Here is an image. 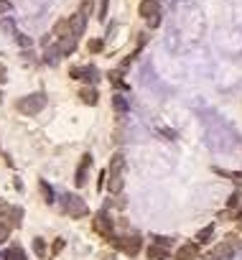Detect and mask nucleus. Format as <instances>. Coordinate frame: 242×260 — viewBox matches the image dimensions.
Instances as JSON below:
<instances>
[{
	"label": "nucleus",
	"instance_id": "1",
	"mask_svg": "<svg viewBox=\"0 0 242 260\" xmlns=\"http://www.w3.org/2000/svg\"><path fill=\"white\" fill-rule=\"evenodd\" d=\"M59 204H61V212L67 214V217H74V220L90 214V207H87V202L79 199V197H74V194H61Z\"/></svg>",
	"mask_w": 242,
	"mask_h": 260
},
{
	"label": "nucleus",
	"instance_id": "2",
	"mask_svg": "<svg viewBox=\"0 0 242 260\" xmlns=\"http://www.w3.org/2000/svg\"><path fill=\"white\" fill-rule=\"evenodd\" d=\"M15 107H18L20 115H38L43 107H46V95H43V92L26 95V97H20V100L15 102Z\"/></svg>",
	"mask_w": 242,
	"mask_h": 260
},
{
	"label": "nucleus",
	"instance_id": "3",
	"mask_svg": "<svg viewBox=\"0 0 242 260\" xmlns=\"http://www.w3.org/2000/svg\"><path fill=\"white\" fill-rule=\"evenodd\" d=\"M115 248H120L125 255H130V258H135L138 253H140V248H143V237L140 235H125V237H115V240H110Z\"/></svg>",
	"mask_w": 242,
	"mask_h": 260
},
{
	"label": "nucleus",
	"instance_id": "4",
	"mask_svg": "<svg viewBox=\"0 0 242 260\" xmlns=\"http://www.w3.org/2000/svg\"><path fill=\"white\" fill-rule=\"evenodd\" d=\"M95 232H100V237H105V240H115V225H113V220L107 217V212H100L97 217H95Z\"/></svg>",
	"mask_w": 242,
	"mask_h": 260
},
{
	"label": "nucleus",
	"instance_id": "5",
	"mask_svg": "<svg viewBox=\"0 0 242 260\" xmlns=\"http://www.w3.org/2000/svg\"><path fill=\"white\" fill-rule=\"evenodd\" d=\"M90 168H92V153H84L82 161H79V166H77V176H74V181H77L79 189L87 184V173H90Z\"/></svg>",
	"mask_w": 242,
	"mask_h": 260
},
{
	"label": "nucleus",
	"instance_id": "6",
	"mask_svg": "<svg viewBox=\"0 0 242 260\" xmlns=\"http://www.w3.org/2000/svg\"><path fill=\"white\" fill-rule=\"evenodd\" d=\"M176 260H199V245L196 243H184L176 250Z\"/></svg>",
	"mask_w": 242,
	"mask_h": 260
},
{
	"label": "nucleus",
	"instance_id": "7",
	"mask_svg": "<svg viewBox=\"0 0 242 260\" xmlns=\"http://www.w3.org/2000/svg\"><path fill=\"white\" fill-rule=\"evenodd\" d=\"M140 15L148 20V18H153V15H158L161 13V3L158 0H140Z\"/></svg>",
	"mask_w": 242,
	"mask_h": 260
},
{
	"label": "nucleus",
	"instance_id": "8",
	"mask_svg": "<svg viewBox=\"0 0 242 260\" xmlns=\"http://www.w3.org/2000/svg\"><path fill=\"white\" fill-rule=\"evenodd\" d=\"M69 28H72V36H77V38H79V36L87 31V18H84L79 10H77V13L69 18Z\"/></svg>",
	"mask_w": 242,
	"mask_h": 260
},
{
	"label": "nucleus",
	"instance_id": "9",
	"mask_svg": "<svg viewBox=\"0 0 242 260\" xmlns=\"http://www.w3.org/2000/svg\"><path fill=\"white\" fill-rule=\"evenodd\" d=\"M79 100H82L84 105L95 107V105L100 102V95H97V90H95V87H82V90H79Z\"/></svg>",
	"mask_w": 242,
	"mask_h": 260
},
{
	"label": "nucleus",
	"instance_id": "10",
	"mask_svg": "<svg viewBox=\"0 0 242 260\" xmlns=\"http://www.w3.org/2000/svg\"><path fill=\"white\" fill-rule=\"evenodd\" d=\"M82 79L90 84V87H95L100 82V69L92 67V64H87V67H82Z\"/></svg>",
	"mask_w": 242,
	"mask_h": 260
},
{
	"label": "nucleus",
	"instance_id": "11",
	"mask_svg": "<svg viewBox=\"0 0 242 260\" xmlns=\"http://www.w3.org/2000/svg\"><path fill=\"white\" fill-rule=\"evenodd\" d=\"M54 36L61 41V38H67V36H72V28H69V20H56V26H54Z\"/></svg>",
	"mask_w": 242,
	"mask_h": 260
},
{
	"label": "nucleus",
	"instance_id": "12",
	"mask_svg": "<svg viewBox=\"0 0 242 260\" xmlns=\"http://www.w3.org/2000/svg\"><path fill=\"white\" fill-rule=\"evenodd\" d=\"M3 260H26V253L20 245H10L5 253H3Z\"/></svg>",
	"mask_w": 242,
	"mask_h": 260
},
{
	"label": "nucleus",
	"instance_id": "13",
	"mask_svg": "<svg viewBox=\"0 0 242 260\" xmlns=\"http://www.w3.org/2000/svg\"><path fill=\"white\" fill-rule=\"evenodd\" d=\"M61 56H64V54H61L59 46H49V49H46V56H43V59H46L49 67H56V64L61 61Z\"/></svg>",
	"mask_w": 242,
	"mask_h": 260
},
{
	"label": "nucleus",
	"instance_id": "14",
	"mask_svg": "<svg viewBox=\"0 0 242 260\" xmlns=\"http://www.w3.org/2000/svg\"><path fill=\"white\" fill-rule=\"evenodd\" d=\"M77 36H67V38H61L59 41V49H61V54H74V49H77Z\"/></svg>",
	"mask_w": 242,
	"mask_h": 260
},
{
	"label": "nucleus",
	"instance_id": "15",
	"mask_svg": "<svg viewBox=\"0 0 242 260\" xmlns=\"http://www.w3.org/2000/svg\"><path fill=\"white\" fill-rule=\"evenodd\" d=\"M214 258H219V260H230L232 255H235V250L227 245V243H219L217 248H214V253H212Z\"/></svg>",
	"mask_w": 242,
	"mask_h": 260
},
{
	"label": "nucleus",
	"instance_id": "16",
	"mask_svg": "<svg viewBox=\"0 0 242 260\" xmlns=\"http://www.w3.org/2000/svg\"><path fill=\"white\" fill-rule=\"evenodd\" d=\"M212 235H214V225H207L204 230H199V232H196V245H207L209 240H212Z\"/></svg>",
	"mask_w": 242,
	"mask_h": 260
},
{
	"label": "nucleus",
	"instance_id": "17",
	"mask_svg": "<svg viewBox=\"0 0 242 260\" xmlns=\"http://www.w3.org/2000/svg\"><path fill=\"white\" fill-rule=\"evenodd\" d=\"M148 258L150 260H168V250L161 248V245H150L148 248Z\"/></svg>",
	"mask_w": 242,
	"mask_h": 260
},
{
	"label": "nucleus",
	"instance_id": "18",
	"mask_svg": "<svg viewBox=\"0 0 242 260\" xmlns=\"http://www.w3.org/2000/svg\"><path fill=\"white\" fill-rule=\"evenodd\" d=\"M113 107H115L118 115H125V113L130 110V105H127V100H125L122 95H115V97H113Z\"/></svg>",
	"mask_w": 242,
	"mask_h": 260
},
{
	"label": "nucleus",
	"instance_id": "19",
	"mask_svg": "<svg viewBox=\"0 0 242 260\" xmlns=\"http://www.w3.org/2000/svg\"><path fill=\"white\" fill-rule=\"evenodd\" d=\"M38 189H41V194H43V202L46 204H54V189L43 181V179H38Z\"/></svg>",
	"mask_w": 242,
	"mask_h": 260
},
{
	"label": "nucleus",
	"instance_id": "20",
	"mask_svg": "<svg viewBox=\"0 0 242 260\" xmlns=\"http://www.w3.org/2000/svg\"><path fill=\"white\" fill-rule=\"evenodd\" d=\"M107 189H110V194H113V197H118V194L122 191V176H110Z\"/></svg>",
	"mask_w": 242,
	"mask_h": 260
},
{
	"label": "nucleus",
	"instance_id": "21",
	"mask_svg": "<svg viewBox=\"0 0 242 260\" xmlns=\"http://www.w3.org/2000/svg\"><path fill=\"white\" fill-rule=\"evenodd\" d=\"M122 166H125V158H122L120 153H118V156H113V163H110V173H113V176H120Z\"/></svg>",
	"mask_w": 242,
	"mask_h": 260
},
{
	"label": "nucleus",
	"instance_id": "22",
	"mask_svg": "<svg viewBox=\"0 0 242 260\" xmlns=\"http://www.w3.org/2000/svg\"><path fill=\"white\" fill-rule=\"evenodd\" d=\"M222 243H227V245H230V248H232L235 253H237V250L242 248V240H240L237 235H232V232H230V235H225V240H222Z\"/></svg>",
	"mask_w": 242,
	"mask_h": 260
},
{
	"label": "nucleus",
	"instance_id": "23",
	"mask_svg": "<svg viewBox=\"0 0 242 260\" xmlns=\"http://www.w3.org/2000/svg\"><path fill=\"white\" fill-rule=\"evenodd\" d=\"M33 253H36L38 258L46 255V243H43V237H33Z\"/></svg>",
	"mask_w": 242,
	"mask_h": 260
},
{
	"label": "nucleus",
	"instance_id": "24",
	"mask_svg": "<svg viewBox=\"0 0 242 260\" xmlns=\"http://www.w3.org/2000/svg\"><path fill=\"white\" fill-rule=\"evenodd\" d=\"M87 49H90V54H100L105 49V41L102 38H92L90 43H87Z\"/></svg>",
	"mask_w": 242,
	"mask_h": 260
},
{
	"label": "nucleus",
	"instance_id": "25",
	"mask_svg": "<svg viewBox=\"0 0 242 260\" xmlns=\"http://www.w3.org/2000/svg\"><path fill=\"white\" fill-rule=\"evenodd\" d=\"M92 10H95V5L90 3V0H84V3L79 5V13H82L84 18H90V15H92Z\"/></svg>",
	"mask_w": 242,
	"mask_h": 260
},
{
	"label": "nucleus",
	"instance_id": "26",
	"mask_svg": "<svg viewBox=\"0 0 242 260\" xmlns=\"http://www.w3.org/2000/svg\"><path fill=\"white\" fill-rule=\"evenodd\" d=\"M0 28H3L5 33H13L15 31V23H13L10 18H3V20H0Z\"/></svg>",
	"mask_w": 242,
	"mask_h": 260
},
{
	"label": "nucleus",
	"instance_id": "27",
	"mask_svg": "<svg viewBox=\"0 0 242 260\" xmlns=\"http://www.w3.org/2000/svg\"><path fill=\"white\" fill-rule=\"evenodd\" d=\"M107 204H113V207H118V209H122V207H125V204H127V199H125V197H122V194H118V197H115V199H113V202H107Z\"/></svg>",
	"mask_w": 242,
	"mask_h": 260
},
{
	"label": "nucleus",
	"instance_id": "28",
	"mask_svg": "<svg viewBox=\"0 0 242 260\" xmlns=\"http://www.w3.org/2000/svg\"><path fill=\"white\" fill-rule=\"evenodd\" d=\"M8 232H10V227H8L3 220H0V243H5V240H8Z\"/></svg>",
	"mask_w": 242,
	"mask_h": 260
},
{
	"label": "nucleus",
	"instance_id": "29",
	"mask_svg": "<svg viewBox=\"0 0 242 260\" xmlns=\"http://www.w3.org/2000/svg\"><path fill=\"white\" fill-rule=\"evenodd\" d=\"M15 38H18V43H20V46H23V49H28L31 43H33V38H28V36H23V33H18Z\"/></svg>",
	"mask_w": 242,
	"mask_h": 260
},
{
	"label": "nucleus",
	"instance_id": "30",
	"mask_svg": "<svg viewBox=\"0 0 242 260\" xmlns=\"http://www.w3.org/2000/svg\"><path fill=\"white\" fill-rule=\"evenodd\" d=\"M145 23H148V28H158V26H161V13H158V15H153V18H148Z\"/></svg>",
	"mask_w": 242,
	"mask_h": 260
},
{
	"label": "nucleus",
	"instance_id": "31",
	"mask_svg": "<svg viewBox=\"0 0 242 260\" xmlns=\"http://www.w3.org/2000/svg\"><path fill=\"white\" fill-rule=\"evenodd\" d=\"M13 10V5L8 3V0H0V15H5V13H10Z\"/></svg>",
	"mask_w": 242,
	"mask_h": 260
},
{
	"label": "nucleus",
	"instance_id": "32",
	"mask_svg": "<svg viewBox=\"0 0 242 260\" xmlns=\"http://www.w3.org/2000/svg\"><path fill=\"white\" fill-rule=\"evenodd\" d=\"M64 245H67V243H64L61 237H56V240H54V245H51V250H54V253H61V250H64Z\"/></svg>",
	"mask_w": 242,
	"mask_h": 260
},
{
	"label": "nucleus",
	"instance_id": "33",
	"mask_svg": "<svg viewBox=\"0 0 242 260\" xmlns=\"http://www.w3.org/2000/svg\"><path fill=\"white\" fill-rule=\"evenodd\" d=\"M107 5H110V0H102V5H100V13H97V18H100V20H105V15H107Z\"/></svg>",
	"mask_w": 242,
	"mask_h": 260
},
{
	"label": "nucleus",
	"instance_id": "34",
	"mask_svg": "<svg viewBox=\"0 0 242 260\" xmlns=\"http://www.w3.org/2000/svg\"><path fill=\"white\" fill-rule=\"evenodd\" d=\"M173 240H171V237H156V245H161V248H168Z\"/></svg>",
	"mask_w": 242,
	"mask_h": 260
},
{
	"label": "nucleus",
	"instance_id": "35",
	"mask_svg": "<svg viewBox=\"0 0 242 260\" xmlns=\"http://www.w3.org/2000/svg\"><path fill=\"white\" fill-rule=\"evenodd\" d=\"M8 82V69H5V64H0V84H5Z\"/></svg>",
	"mask_w": 242,
	"mask_h": 260
},
{
	"label": "nucleus",
	"instance_id": "36",
	"mask_svg": "<svg viewBox=\"0 0 242 260\" xmlns=\"http://www.w3.org/2000/svg\"><path fill=\"white\" fill-rule=\"evenodd\" d=\"M69 77L72 79H82V67H72L69 69Z\"/></svg>",
	"mask_w": 242,
	"mask_h": 260
},
{
	"label": "nucleus",
	"instance_id": "37",
	"mask_svg": "<svg viewBox=\"0 0 242 260\" xmlns=\"http://www.w3.org/2000/svg\"><path fill=\"white\" fill-rule=\"evenodd\" d=\"M105 176H107V171H100V176H97V191L105 186Z\"/></svg>",
	"mask_w": 242,
	"mask_h": 260
},
{
	"label": "nucleus",
	"instance_id": "38",
	"mask_svg": "<svg viewBox=\"0 0 242 260\" xmlns=\"http://www.w3.org/2000/svg\"><path fill=\"white\" fill-rule=\"evenodd\" d=\"M8 209H10V207H8V204H5V202H3V199H0V217H3V214H5V212H8Z\"/></svg>",
	"mask_w": 242,
	"mask_h": 260
},
{
	"label": "nucleus",
	"instance_id": "39",
	"mask_svg": "<svg viewBox=\"0 0 242 260\" xmlns=\"http://www.w3.org/2000/svg\"><path fill=\"white\" fill-rule=\"evenodd\" d=\"M102 260H115V255H110V253H107V255H102Z\"/></svg>",
	"mask_w": 242,
	"mask_h": 260
},
{
	"label": "nucleus",
	"instance_id": "40",
	"mask_svg": "<svg viewBox=\"0 0 242 260\" xmlns=\"http://www.w3.org/2000/svg\"><path fill=\"white\" fill-rule=\"evenodd\" d=\"M0 260H3V253H0Z\"/></svg>",
	"mask_w": 242,
	"mask_h": 260
}]
</instances>
